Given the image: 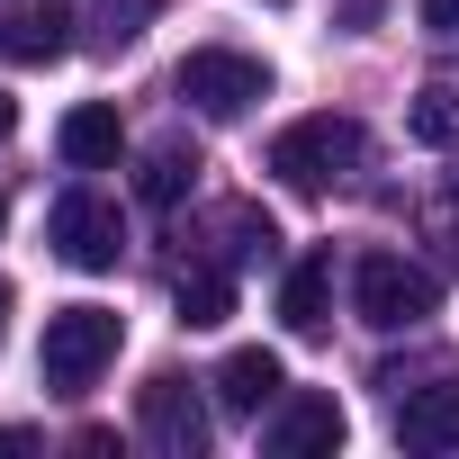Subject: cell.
<instances>
[{
  "label": "cell",
  "instance_id": "1",
  "mask_svg": "<svg viewBox=\"0 0 459 459\" xmlns=\"http://www.w3.org/2000/svg\"><path fill=\"white\" fill-rule=\"evenodd\" d=\"M117 342H126V325L108 307H55L46 342H37V378L55 396H82V387H100V369L117 360Z\"/></svg>",
  "mask_w": 459,
  "mask_h": 459
},
{
  "label": "cell",
  "instance_id": "2",
  "mask_svg": "<svg viewBox=\"0 0 459 459\" xmlns=\"http://www.w3.org/2000/svg\"><path fill=\"white\" fill-rule=\"evenodd\" d=\"M351 316L378 325V333H405V325L441 316V289H432V271H414L405 253H360V262H351Z\"/></svg>",
  "mask_w": 459,
  "mask_h": 459
},
{
  "label": "cell",
  "instance_id": "3",
  "mask_svg": "<svg viewBox=\"0 0 459 459\" xmlns=\"http://www.w3.org/2000/svg\"><path fill=\"white\" fill-rule=\"evenodd\" d=\"M180 100L198 117H216V126H235V117H253L271 100V64L262 55H235V46H198L180 64Z\"/></svg>",
  "mask_w": 459,
  "mask_h": 459
},
{
  "label": "cell",
  "instance_id": "4",
  "mask_svg": "<svg viewBox=\"0 0 459 459\" xmlns=\"http://www.w3.org/2000/svg\"><path fill=\"white\" fill-rule=\"evenodd\" d=\"M351 162H360V126L333 117V108H316V117H298V126L271 135V171H280L289 189H333Z\"/></svg>",
  "mask_w": 459,
  "mask_h": 459
},
{
  "label": "cell",
  "instance_id": "5",
  "mask_svg": "<svg viewBox=\"0 0 459 459\" xmlns=\"http://www.w3.org/2000/svg\"><path fill=\"white\" fill-rule=\"evenodd\" d=\"M46 244H55L73 271H117V253H126V216H117V198H100V189H64L55 216H46Z\"/></svg>",
  "mask_w": 459,
  "mask_h": 459
},
{
  "label": "cell",
  "instance_id": "6",
  "mask_svg": "<svg viewBox=\"0 0 459 459\" xmlns=\"http://www.w3.org/2000/svg\"><path fill=\"white\" fill-rule=\"evenodd\" d=\"M135 423H144V441H153L162 459H198V450H207V405H198V387H189L180 369H153V378H144Z\"/></svg>",
  "mask_w": 459,
  "mask_h": 459
},
{
  "label": "cell",
  "instance_id": "7",
  "mask_svg": "<svg viewBox=\"0 0 459 459\" xmlns=\"http://www.w3.org/2000/svg\"><path fill=\"white\" fill-rule=\"evenodd\" d=\"M73 46V0H19L0 10V55L10 64H55Z\"/></svg>",
  "mask_w": 459,
  "mask_h": 459
},
{
  "label": "cell",
  "instance_id": "8",
  "mask_svg": "<svg viewBox=\"0 0 459 459\" xmlns=\"http://www.w3.org/2000/svg\"><path fill=\"white\" fill-rule=\"evenodd\" d=\"M280 396H289L280 351L244 342V351H225V360H216V405H225V414H262V405H280Z\"/></svg>",
  "mask_w": 459,
  "mask_h": 459
},
{
  "label": "cell",
  "instance_id": "9",
  "mask_svg": "<svg viewBox=\"0 0 459 459\" xmlns=\"http://www.w3.org/2000/svg\"><path fill=\"white\" fill-rule=\"evenodd\" d=\"M396 441H405V450H459V369L432 378V387H405Z\"/></svg>",
  "mask_w": 459,
  "mask_h": 459
},
{
  "label": "cell",
  "instance_id": "10",
  "mask_svg": "<svg viewBox=\"0 0 459 459\" xmlns=\"http://www.w3.org/2000/svg\"><path fill=\"white\" fill-rule=\"evenodd\" d=\"M271 450H280V459L342 450V405H333V396H280V414H271Z\"/></svg>",
  "mask_w": 459,
  "mask_h": 459
},
{
  "label": "cell",
  "instance_id": "11",
  "mask_svg": "<svg viewBox=\"0 0 459 459\" xmlns=\"http://www.w3.org/2000/svg\"><path fill=\"white\" fill-rule=\"evenodd\" d=\"M55 144H64V162H73V171H108V162H117V144H126V126H117V108H108V100H91V108H73V117L55 126Z\"/></svg>",
  "mask_w": 459,
  "mask_h": 459
},
{
  "label": "cell",
  "instance_id": "12",
  "mask_svg": "<svg viewBox=\"0 0 459 459\" xmlns=\"http://www.w3.org/2000/svg\"><path fill=\"white\" fill-rule=\"evenodd\" d=\"M171 307H180V325H189V333L225 325V316H235V271H225V262H189V271L171 280Z\"/></svg>",
  "mask_w": 459,
  "mask_h": 459
},
{
  "label": "cell",
  "instance_id": "13",
  "mask_svg": "<svg viewBox=\"0 0 459 459\" xmlns=\"http://www.w3.org/2000/svg\"><path fill=\"white\" fill-rule=\"evenodd\" d=\"M189 180H198V153H189L180 135H162V144L135 162V198H144V207H180V198H189Z\"/></svg>",
  "mask_w": 459,
  "mask_h": 459
},
{
  "label": "cell",
  "instance_id": "14",
  "mask_svg": "<svg viewBox=\"0 0 459 459\" xmlns=\"http://www.w3.org/2000/svg\"><path fill=\"white\" fill-rule=\"evenodd\" d=\"M325 307H333V262L307 253V262L289 271V289H280V325H289V333H325Z\"/></svg>",
  "mask_w": 459,
  "mask_h": 459
},
{
  "label": "cell",
  "instance_id": "15",
  "mask_svg": "<svg viewBox=\"0 0 459 459\" xmlns=\"http://www.w3.org/2000/svg\"><path fill=\"white\" fill-rule=\"evenodd\" d=\"M405 135L432 144V153H450V144H459V91H450V82H423V91L405 100Z\"/></svg>",
  "mask_w": 459,
  "mask_h": 459
},
{
  "label": "cell",
  "instance_id": "16",
  "mask_svg": "<svg viewBox=\"0 0 459 459\" xmlns=\"http://www.w3.org/2000/svg\"><path fill=\"white\" fill-rule=\"evenodd\" d=\"M216 235H225V262H235V271H244V262H280V225H271L262 207H225Z\"/></svg>",
  "mask_w": 459,
  "mask_h": 459
},
{
  "label": "cell",
  "instance_id": "17",
  "mask_svg": "<svg viewBox=\"0 0 459 459\" xmlns=\"http://www.w3.org/2000/svg\"><path fill=\"white\" fill-rule=\"evenodd\" d=\"M423 28L432 37H459V0H423Z\"/></svg>",
  "mask_w": 459,
  "mask_h": 459
},
{
  "label": "cell",
  "instance_id": "18",
  "mask_svg": "<svg viewBox=\"0 0 459 459\" xmlns=\"http://www.w3.org/2000/svg\"><path fill=\"white\" fill-rule=\"evenodd\" d=\"M10 135H19V100H10V91H0V144H10Z\"/></svg>",
  "mask_w": 459,
  "mask_h": 459
},
{
  "label": "cell",
  "instance_id": "19",
  "mask_svg": "<svg viewBox=\"0 0 459 459\" xmlns=\"http://www.w3.org/2000/svg\"><path fill=\"white\" fill-rule=\"evenodd\" d=\"M0 325H10V280H0Z\"/></svg>",
  "mask_w": 459,
  "mask_h": 459
},
{
  "label": "cell",
  "instance_id": "20",
  "mask_svg": "<svg viewBox=\"0 0 459 459\" xmlns=\"http://www.w3.org/2000/svg\"><path fill=\"white\" fill-rule=\"evenodd\" d=\"M0 216H10V207H0Z\"/></svg>",
  "mask_w": 459,
  "mask_h": 459
}]
</instances>
